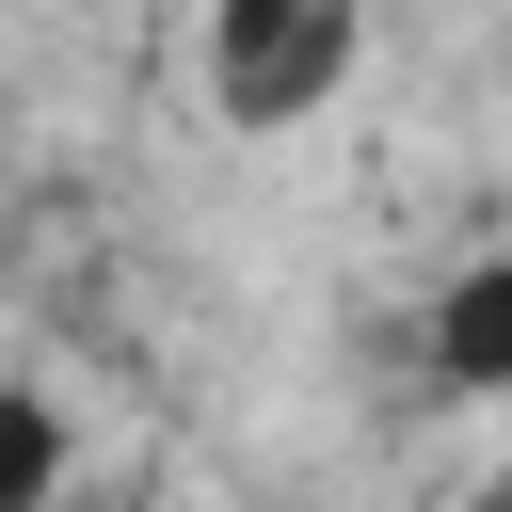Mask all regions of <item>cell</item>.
Listing matches in <instances>:
<instances>
[{
  "label": "cell",
  "instance_id": "cell-2",
  "mask_svg": "<svg viewBox=\"0 0 512 512\" xmlns=\"http://www.w3.org/2000/svg\"><path fill=\"white\" fill-rule=\"evenodd\" d=\"M416 368H432L448 400H512V240L464 256V272L416 304Z\"/></svg>",
  "mask_w": 512,
  "mask_h": 512
},
{
  "label": "cell",
  "instance_id": "cell-1",
  "mask_svg": "<svg viewBox=\"0 0 512 512\" xmlns=\"http://www.w3.org/2000/svg\"><path fill=\"white\" fill-rule=\"evenodd\" d=\"M368 64V0H208V112L224 128H304Z\"/></svg>",
  "mask_w": 512,
  "mask_h": 512
},
{
  "label": "cell",
  "instance_id": "cell-3",
  "mask_svg": "<svg viewBox=\"0 0 512 512\" xmlns=\"http://www.w3.org/2000/svg\"><path fill=\"white\" fill-rule=\"evenodd\" d=\"M64 480H80L64 400H48V384H0V512H64Z\"/></svg>",
  "mask_w": 512,
  "mask_h": 512
}]
</instances>
